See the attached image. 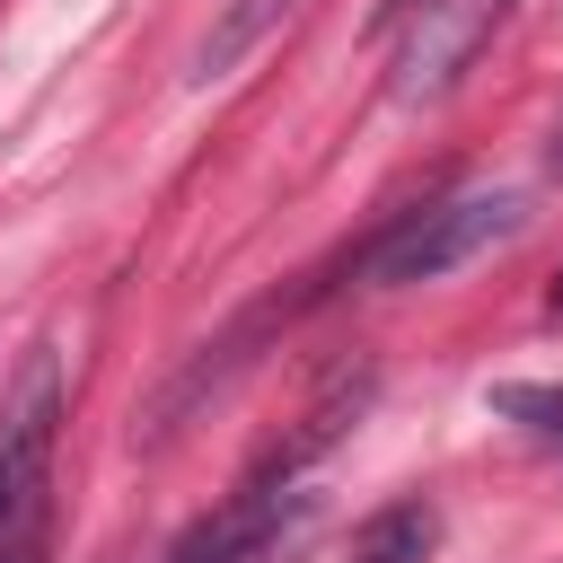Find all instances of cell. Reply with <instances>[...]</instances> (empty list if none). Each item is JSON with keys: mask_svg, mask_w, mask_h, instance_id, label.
Listing matches in <instances>:
<instances>
[{"mask_svg": "<svg viewBox=\"0 0 563 563\" xmlns=\"http://www.w3.org/2000/svg\"><path fill=\"white\" fill-rule=\"evenodd\" d=\"M53 457H62V361L44 343L0 396V563H53Z\"/></svg>", "mask_w": 563, "mask_h": 563, "instance_id": "1", "label": "cell"}, {"mask_svg": "<svg viewBox=\"0 0 563 563\" xmlns=\"http://www.w3.org/2000/svg\"><path fill=\"white\" fill-rule=\"evenodd\" d=\"M519 229V194H449V202H422L405 220H387L369 246H361V290H405V282H440L457 273L466 255H484L493 238Z\"/></svg>", "mask_w": 563, "mask_h": 563, "instance_id": "2", "label": "cell"}, {"mask_svg": "<svg viewBox=\"0 0 563 563\" xmlns=\"http://www.w3.org/2000/svg\"><path fill=\"white\" fill-rule=\"evenodd\" d=\"M510 18V0H387V97L396 106H440L475 53L493 44V26Z\"/></svg>", "mask_w": 563, "mask_h": 563, "instance_id": "3", "label": "cell"}, {"mask_svg": "<svg viewBox=\"0 0 563 563\" xmlns=\"http://www.w3.org/2000/svg\"><path fill=\"white\" fill-rule=\"evenodd\" d=\"M290 9H299V0H220V18L202 26V44L185 53V79H194V88L229 79V70H238V62H246V53H255V44L290 18Z\"/></svg>", "mask_w": 563, "mask_h": 563, "instance_id": "4", "label": "cell"}, {"mask_svg": "<svg viewBox=\"0 0 563 563\" xmlns=\"http://www.w3.org/2000/svg\"><path fill=\"white\" fill-rule=\"evenodd\" d=\"M493 413H501V422H519L528 440H545V449H563V387H537V378H510V387H493Z\"/></svg>", "mask_w": 563, "mask_h": 563, "instance_id": "5", "label": "cell"}, {"mask_svg": "<svg viewBox=\"0 0 563 563\" xmlns=\"http://www.w3.org/2000/svg\"><path fill=\"white\" fill-rule=\"evenodd\" d=\"M422 545H431V510H422V501H405V510L369 519L352 554H361V563H405V554H422Z\"/></svg>", "mask_w": 563, "mask_h": 563, "instance_id": "6", "label": "cell"}, {"mask_svg": "<svg viewBox=\"0 0 563 563\" xmlns=\"http://www.w3.org/2000/svg\"><path fill=\"white\" fill-rule=\"evenodd\" d=\"M167 563H246V545H238V528L229 519H202V528H185L176 537V554Z\"/></svg>", "mask_w": 563, "mask_h": 563, "instance_id": "7", "label": "cell"}, {"mask_svg": "<svg viewBox=\"0 0 563 563\" xmlns=\"http://www.w3.org/2000/svg\"><path fill=\"white\" fill-rule=\"evenodd\" d=\"M545 308H554V317H563V273H554V282H545Z\"/></svg>", "mask_w": 563, "mask_h": 563, "instance_id": "8", "label": "cell"}, {"mask_svg": "<svg viewBox=\"0 0 563 563\" xmlns=\"http://www.w3.org/2000/svg\"><path fill=\"white\" fill-rule=\"evenodd\" d=\"M554 167H563V132H554Z\"/></svg>", "mask_w": 563, "mask_h": 563, "instance_id": "9", "label": "cell"}]
</instances>
